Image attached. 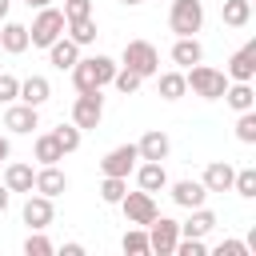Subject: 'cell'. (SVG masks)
I'll return each instance as SVG.
<instances>
[{
	"mask_svg": "<svg viewBox=\"0 0 256 256\" xmlns=\"http://www.w3.org/2000/svg\"><path fill=\"white\" fill-rule=\"evenodd\" d=\"M216 256H248V244L244 240H220L216 244Z\"/></svg>",
	"mask_w": 256,
	"mask_h": 256,
	"instance_id": "cell-38",
	"label": "cell"
},
{
	"mask_svg": "<svg viewBox=\"0 0 256 256\" xmlns=\"http://www.w3.org/2000/svg\"><path fill=\"white\" fill-rule=\"evenodd\" d=\"M32 180H36L32 164H20V160L4 164V188L8 192H32Z\"/></svg>",
	"mask_w": 256,
	"mask_h": 256,
	"instance_id": "cell-22",
	"label": "cell"
},
{
	"mask_svg": "<svg viewBox=\"0 0 256 256\" xmlns=\"http://www.w3.org/2000/svg\"><path fill=\"white\" fill-rule=\"evenodd\" d=\"M8 4H12V0H0V20L8 16Z\"/></svg>",
	"mask_w": 256,
	"mask_h": 256,
	"instance_id": "cell-43",
	"label": "cell"
},
{
	"mask_svg": "<svg viewBox=\"0 0 256 256\" xmlns=\"http://www.w3.org/2000/svg\"><path fill=\"white\" fill-rule=\"evenodd\" d=\"M184 84L200 96V100H220L224 96V88H228V76L220 72V68H212V64H192L188 72H184Z\"/></svg>",
	"mask_w": 256,
	"mask_h": 256,
	"instance_id": "cell-2",
	"label": "cell"
},
{
	"mask_svg": "<svg viewBox=\"0 0 256 256\" xmlns=\"http://www.w3.org/2000/svg\"><path fill=\"white\" fill-rule=\"evenodd\" d=\"M124 192H128V180H124V176H104V180H100V200H104V204H120Z\"/></svg>",
	"mask_w": 256,
	"mask_h": 256,
	"instance_id": "cell-31",
	"label": "cell"
},
{
	"mask_svg": "<svg viewBox=\"0 0 256 256\" xmlns=\"http://www.w3.org/2000/svg\"><path fill=\"white\" fill-rule=\"evenodd\" d=\"M48 96H52V84H48L44 76H28V80H20V96H16V100H24V104L40 108Z\"/></svg>",
	"mask_w": 256,
	"mask_h": 256,
	"instance_id": "cell-24",
	"label": "cell"
},
{
	"mask_svg": "<svg viewBox=\"0 0 256 256\" xmlns=\"http://www.w3.org/2000/svg\"><path fill=\"white\" fill-rule=\"evenodd\" d=\"M28 8H44V4H52V0H24Z\"/></svg>",
	"mask_w": 256,
	"mask_h": 256,
	"instance_id": "cell-42",
	"label": "cell"
},
{
	"mask_svg": "<svg viewBox=\"0 0 256 256\" xmlns=\"http://www.w3.org/2000/svg\"><path fill=\"white\" fill-rule=\"evenodd\" d=\"M232 112H248V108H256V92H252V84L248 80H232L228 88H224V96H220Z\"/></svg>",
	"mask_w": 256,
	"mask_h": 256,
	"instance_id": "cell-21",
	"label": "cell"
},
{
	"mask_svg": "<svg viewBox=\"0 0 256 256\" xmlns=\"http://www.w3.org/2000/svg\"><path fill=\"white\" fill-rule=\"evenodd\" d=\"M188 212H192V216L180 224V236H208V232L220 224V220H216V212H208L204 204H200V208H188Z\"/></svg>",
	"mask_w": 256,
	"mask_h": 256,
	"instance_id": "cell-23",
	"label": "cell"
},
{
	"mask_svg": "<svg viewBox=\"0 0 256 256\" xmlns=\"http://www.w3.org/2000/svg\"><path fill=\"white\" fill-rule=\"evenodd\" d=\"M120 4H128V8H136V4H144V0H120Z\"/></svg>",
	"mask_w": 256,
	"mask_h": 256,
	"instance_id": "cell-44",
	"label": "cell"
},
{
	"mask_svg": "<svg viewBox=\"0 0 256 256\" xmlns=\"http://www.w3.org/2000/svg\"><path fill=\"white\" fill-rule=\"evenodd\" d=\"M20 216H24V224H28L32 232H44V228L56 220V208H52V200H48V196H40V192L32 196V192H28V200H24V212H20Z\"/></svg>",
	"mask_w": 256,
	"mask_h": 256,
	"instance_id": "cell-10",
	"label": "cell"
},
{
	"mask_svg": "<svg viewBox=\"0 0 256 256\" xmlns=\"http://www.w3.org/2000/svg\"><path fill=\"white\" fill-rule=\"evenodd\" d=\"M60 252H64V256H84V244H76V240H68V244L60 248Z\"/></svg>",
	"mask_w": 256,
	"mask_h": 256,
	"instance_id": "cell-39",
	"label": "cell"
},
{
	"mask_svg": "<svg viewBox=\"0 0 256 256\" xmlns=\"http://www.w3.org/2000/svg\"><path fill=\"white\" fill-rule=\"evenodd\" d=\"M220 16L228 28H244L252 20V0H220Z\"/></svg>",
	"mask_w": 256,
	"mask_h": 256,
	"instance_id": "cell-25",
	"label": "cell"
},
{
	"mask_svg": "<svg viewBox=\"0 0 256 256\" xmlns=\"http://www.w3.org/2000/svg\"><path fill=\"white\" fill-rule=\"evenodd\" d=\"M8 200H12V192H8V188H4V180H0V216L8 212Z\"/></svg>",
	"mask_w": 256,
	"mask_h": 256,
	"instance_id": "cell-40",
	"label": "cell"
},
{
	"mask_svg": "<svg viewBox=\"0 0 256 256\" xmlns=\"http://www.w3.org/2000/svg\"><path fill=\"white\" fill-rule=\"evenodd\" d=\"M236 140L240 144H256V108H248V112L236 116Z\"/></svg>",
	"mask_w": 256,
	"mask_h": 256,
	"instance_id": "cell-32",
	"label": "cell"
},
{
	"mask_svg": "<svg viewBox=\"0 0 256 256\" xmlns=\"http://www.w3.org/2000/svg\"><path fill=\"white\" fill-rule=\"evenodd\" d=\"M136 152H140V160H168L172 140H168V132L152 128V132H144V136L136 140Z\"/></svg>",
	"mask_w": 256,
	"mask_h": 256,
	"instance_id": "cell-14",
	"label": "cell"
},
{
	"mask_svg": "<svg viewBox=\"0 0 256 256\" xmlns=\"http://www.w3.org/2000/svg\"><path fill=\"white\" fill-rule=\"evenodd\" d=\"M64 12L60 8H52V4H44V8H36V20H32V28H28V44L32 48H48L52 40H60L64 36Z\"/></svg>",
	"mask_w": 256,
	"mask_h": 256,
	"instance_id": "cell-3",
	"label": "cell"
},
{
	"mask_svg": "<svg viewBox=\"0 0 256 256\" xmlns=\"http://www.w3.org/2000/svg\"><path fill=\"white\" fill-rule=\"evenodd\" d=\"M136 160H140V152H136V144H120V148H112L104 160H100V172L104 176H132V168H136Z\"/></svg>",
	"mask_w": 256,
	"mask_h": 256,
	"instance_id": "cell-9",
	"label": "cell"
},
{
	"mask_svg": "<svg viewBox=\"0 0 256 256\" xmlns=\"http://www.w3.org/2000/svg\"><path fill=\"white\" fill-rule=\"evenodd\" d=\"M100 120H104V96H100V88H96V92H80L76 104H72V124H76L80 132H88V128H96Z\"/></svg>",
	"mask_w": 256,
	"mask_h": 256,
	"instance_id": "cell-7",
	"label": "cell"
},
{
	"mask_svg": "<svg viewBox=\"0 0 256 256\" xmlns=\"http://www.w3.org/2000/svg\"><path fill=\"white\" fill-rule=\"evenodd\" d=\"M232 192L244 196V200H252V196H256V168H240V172L232 176Z\"/></svg>",
	"mask_w": 256,
	"mask_h": 256,
	"instance_id": "cell-34",
	"label": "cell"
},
{
	"mask_svg": "<svg viewBox=\"0 0 256 256\" xmlns=\"http://www.w3.org/2000/svg\"><path fill=\"white\" fill-rule=\"evenodd\" d=\"M232 176H236V168H232L228 160H212V164L204 168L200 184H204L208 192H232Z\"/></svg>",
	"mask_w": 256,
	"mask_h": 256,
	"instance_id": "cell-16",
	"label": "cell"
},
{
	"mask_svg": "<svg viewBox=\"0 0 256 256\" xmlns=\"http://www.w3.org/2000/svg\"><path fill=\"white\" fill-rule=\"evenodd\" d=\"M224 76H228V80H248V84H252V76H256V40H248L240 52H232Z\"/></svg>",
	"mask_w": 256,
	"mask_h": 256,
	"instance_id": "cell-13",
	"label": "cell"
},
{
	"mask_svg": "<svg viewBox=\"0 0 256 256\" xmlns=\"http://www.w3.org/2000/svg\"><path fill=\"white\" fill-rule=\"evenodd\" d=\"M64 20H80V16H92V0H64Z\"/></svg>",
	"mask_w": 256,
	"mask_h": 256,
	"instance_id": "cell-36",
	"label": "cell"
},
{
	"mask_svg": "<svg viewBox=\"0 0 256 256\" xmlns=\"http://www.w3.org/2000/svg\"><path fill=\"white\" fill-rule=\"evenodd\" d=\"M200 60H204V44H200L196 36H176V44H172V64L192 68V64H200Z\"/></svg>",
	"mask_w": 256,
	"mask_h": 256,
	"instance_id": "cell-20",
	"label": "cell"
},
{
	"mask_svg": "<svg viewBox=\"0 0 256 256\" xmlns=\"http://www.w3.org/2000/svg\"><path fill=\"white\" fill-rule=\"evenodd\" d=\"M168 188H172L168 196H172L180 208H200V204L208 200V188H204L200 180H176V184H168Z\"/></svg>",
	"mask_w": 256,
	"mask_h": 256,
	"instance_id": "cell-17",
	"label": "cell"
},
{
	"mask_svg": "<svg viewBox=\"0 0 256 256\" xmlns=\"http://www.w3.org/2000/svg\"><path fill=\"white\" fill-rule=\"evenodd\" d=\"M80 60V44H72L68 36H60V40H52L48 44V64L52 68H60V72H72V64Z\"/></svg>",
	"mask_w": 256,
	"mask_h": 256,
	"instance_id": "cell-19",
	"label": "cell"
},
{
	"mask_svg": "<svg viewBox=\"0 0 256 256\" xmlns=\"http://www.w3.org/2000/svg\"><path fill=\"white\" fill-rule=\"evenodd\" d=\"M168 28L176 36H196L204 28V4L200 0H172L168 8Z\"/></svg>",
	"mask_w": 256,
	"mask_h": 256,
	"instance_id": "cell-4",
	"label": "cell"
},
{
	"mask_svg": "<svg viewBox=\"0 0 256 256\" xmlns=\"http://www.w3.org/2000/svg\"><path fill=\"white\" fill-rule=\"evenodd\" d=\"M52 136H56V144H60V152L68 156V152H76V148H80V136H84V132H80L76 124H60V128H56Z\"/></svg>",
	"mask_w": 256,
	"mask_h": 256,
	"instance_id": "cell-33",
	"label": "cell"
},
{
	"mask_svg": "<svg viewBox=\"0 0 256 256\" xmlns=\"http://www.w3.org/2000/svg\"><path fill=\"white\" fill-rule=\"evenodd\" d=\"M16 96H20V80L8 76V72H0V104H12Z\"/></svg>",
	"mask_w": 256,
	"mask_h": 256,
	"instance_id": "cell-37",
	"label": "cell"
},
{
	"mask_svg": "<svg viewBox=\"0 0 256 256\" xmlns=\"http://www.w3.org/2000/svg\"><path fill=\"white\" fill-rule=\"evenodd\" d=\"M156 88H160V100H180L184 92H188V84H184V72H156Z\"/></svg>",
	"mask_w": 256,
	"mask_h": 256,
	"instance_id": "cell-26",
	"label": "cell"
},
{
	"mask_svg": "<svg viewBox=\"0 0 256 256\" xmlns=\"http://www.w3.org/2000/svg\"><path fill=\"white\" fill-rule=\"evenodd\" d=\"M120 64H124V68H132V72H140V76L148 80V76H156V72H160V52H156V44H148V40H128V44H124Z\"/></svg>",
	"mask_w": 256,
	"mask_h": 256,
	"instance_id": "cell-5",
	"label": "cell"
},
{
	"mask_svg": "<svg viewBox=\"0 0 256 256\" xmlns=\"http://www.w3.org/2000/svg\"><path fill=\"white\" fill-rule=\"evenodd\" d=\"M12 156V144H8V136H0V160H8Z\"/></svg>",
	"mask_w": 256,
	"mask_h": 256,
	"instance_id": "cell-41",
	"label": "cell"
},
{
	"mask_svg": "<svg viewBox=\"0 0 256 256\" xmlns=\"http://www.w3.org/2000/svg\"><path fill=\"white\" fill-rule=\"evenodd\" d=\"M32 192L56 200L60 192H68V176H64L56 164H40V172H36V180H32Z\"/></svg>",
	"mask_w": 256,
	"mask_h": 256,
	"instance_id": "cell-12",
	"label": "cell"
},
{
	"mask_svg": "<svg viewBox=\"0 0 256 256\" xmlns=\"http://www.w3.org/2000/svg\"><path fill=\"white\" fill-rule=\"evenodd\" d=\"M64 32H68V40H72V44H80V48H88V44L96 40V20H92V16H80V20H68V24H64Z\"/></svg>",
	"mask_w": 256,
	"mask_h": 256,
	"instance_id": "cell-27",
	"label": "cell"
},
{
	"mask_svg": "<svg viewBox=\"0 0 256 256\" xmlns=\"http://www.w3.org/2000/svg\"><path fill=\"white\" fill-rule=\"evenodd\" d=\"M120 208H124V216H128V224H140V228H148L152 220H156V200H152V192H124L120 196Z\"/></svg>",
	"mask_w": 256,
	"mask_h": 256,
	"instance_id": "cell-8",
	"label": "cell"
},
{
	"mask_svg": "<svg viewBox=\"0 0 256 256\" xmlns=\"http://www.w3.org/2000/svg\"><path fill=\"white\" fill-rule=\"evenodd\" d=\"M4 128H8V132H16V136H28L32 128H40V116H36V108H32V104H24V100L16 104V100H12V104H8V112H4Z\"/></svg>",
	"mask_w": 256,
	"mask_h": 256,
	"instance_id": "cell-11",
	"label": "cell"
},
{
	"mask_svg": "<svg viewBox=\"0 0 256 256\" xmlns=\"http://www.w3.org/2000/svg\"><path fill=\"white\" fill-rule=\"evenodd\" d=\"M176 240H180V220H172V216H160V212H156V220L148 224V252L172 256Z\"/></svg>",
	"mask_w": 256,
	"mask_h": 256,
	"instance_id": "cell-6",
	"label": "cell"
},
{
	"mask_svg": "<svg viewBox=\"0 0 256 256\" xmlns=\"http://www.w3.org/2000/svg\"><path fill=\"white\" fill-rule=\"evenodd\" d=\"M0 48H4L8 56L28 52V24H20V20H4V28H0Z\"/></svg>",
	"mask_w": 256,
	"mask_h": 256,
	"instance_id": "cell-18",
	"label": "cell"
},
{
	"mask_svg": "<svg viewBox=\"0 0 256 256\" xmlns=\"http://www.w3.org/2000/svg\"><path fill=\"white\" fill-rule=\"evenodd\" d=\"M56 252V244L44 236V232H28V240H24V256H52Z\"/></svg>",
	"mask_w": 256,
	"mask_h": 256,
	"instance_id": "cell-35",
	"label": "cell"
},
{
	"mask_svg": "<svg viewBox=\"0 0 256 256\" xmlns=\"http://www.w3.org/2000/svg\"><path fill=\"white\" fill-rule=\"evenodd\" d=\"M132 172H136V184H140L144 192H164V188H168L164 160H144V164H136Z\"/></svg>",
	"mask_w": 256,
	"mask_h": 256,
	"instance_id": "cell-15",
	"label": "cell"
},
{
	"mask_svg": "<svg viewBox=\"0 0 256 256\" xmlns=\"http://www.w3.org/2000/svg\"><path fill=\"white\" fill-rule=\"evenodd\" d=\"M120 248H124V256H148V228H128L124 232V240H120Z\"/></svg>",
	"mask_w": 256,
	"mask_h": 256,
	"instance_id": "cell-29",
	"label": "cell"
},
{
	"mask_svg": "<svg viewBox=\"0 0 256 256\" xmlns=\"http://www.w3.org/2000/svg\"><path fill=\"white\" fill-rule=\"evenodd\" d=\"M32 152H36V160H40V164H60V160H64V152H60V144H56V136H52V132L36 136V148H32Z\"/></svg>",
	"mask_w": 256,
	"mask_h": 256,
	"instance_id": "cell-28",
	"label": "cell"
},
{
	"mask_svg": "<svg viewBox=\"0 0 256 256\" xmlns=\"http://www.w3.org/2000/svg\"><path fill=\"white\" fill-rule=\"evenodd\" d=\"M116 68L120 64L112 56H84V60L72 64V84H76V92H96V88L112 84Z\"/></svg>",
	"mask_w": 256,
	"mask_h": 256,
	"instance_id": "cell-1",
	"label": "cell"
},
{
	"mask_svg": "<svg viewBox=\"0 0 256 256\" xmlns=\"http://www.w3.org/2000/svg\"><path fill=\"white\" fill-rule=\"evenodd\" d=\"M112 84H116V92H124V96H132V92H140V84H144V76L120 64V68H116V76H112Z\"/></svg>",
	"mask_w": 256,
	"mask_h": 256,
	"instance_id": "cell-30",
	"label": "cell"
}]
</instances>
